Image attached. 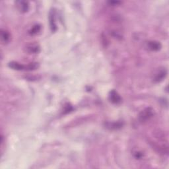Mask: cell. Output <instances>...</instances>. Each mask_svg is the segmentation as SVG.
Masks as SVG:
<instances>
[{"instance_id": "cell-1", "label": "cell", "mask_w": 169, "mask_h": 169, "mask_svg": "<svg viewBox=\"0 0 169 169\" xmlns=\"http://www.w3.org/2000/svg\"><path fill=\"white\" fill-rule=\"evenodd\" d=\"M153 116V110L151 108H147L141 112L139 116V120L141 122H145L149 120Z\"/></svg>"}, {"instance_id": "cell-4", "label": "cell", "mask_w": 169, "mask_h": 169, "mask_svg": "<svg viewBox=\"0 0 169 169\" xmlns=\"http://www.w3.org/2000/svg\"><path fill=\"white\" fill-rule=\"evenodd\" d=\"M25 50L28 53V54H38L40 52V46L39 45L36 44H29L26 46Z\"/></svg>"}, {"instance_id": "cell-7", "label": "cell", "mask_w": 169, "mask_h": 169, "mask_svg": "<svg viewBox=\"0 0 169 169\" xmlns=\"http://www.w3.org/2000/svg\"><path fill=\"white\" fill-rule=\"evenodd\" d=\"M49 21H50V29L52 32H55L57 30V27H56V21H55V15L54 11L50 12L49 15Z\"/></svg>"}, {"instance_id": "cell-11", "label": "cell", "mask_w": 169, "mask_h": 169, "mask_svg": "<svg viewBox=\"0 0 169 169\" xmlns=\"http://www.w3.org/2000/svg\"><path fill=\"white\" fill-rule=\"evenodd\" d=\"M40 29H41V27H40V25H39V24H36V25H34L31 28L30 30L29 31V33L31 36L35 35V34L40 32Z\"/></svg>"}, {"instance_id": "cell-2", "label": "cell", "mask_w": 169, "mask_h": 169, "mask_svg": "<svg viewBox=\"0 0 169 169\" xmlns=\"http://www.w3.org/2000/svg\"><path fill=\"white\" fill-rule=\"evenodd\" d=\"M108 99L110 100V101L113 103V104H119L122 101V98L120 97V96L119 95V94L116 91L114 90H112L109 93Z\"/></svg>"}, {"instance_id": "cell-13", "label": "cell", "mask_w": 169, "mask_h": 169, "mask_svg": "<svg viewBox=\"0 0 169 169\" xmlns=\"http://www.w3.org/2000/svg\"><path fill=\"white\" fill-rule=\"evenodd\" d=\"M108 3L109 4V5H112V6L118 5H120V4H122V2H120V1H108Z\"/></svg>"}, {"instance_id": "cell-3", "label": "cell", "mask_w": 169, "mask_h": 169, "mask_svg": "<svg viewBox=\"0 0 169 169\" xmlns=\"http://www.w3.org/2000/svg\"><path fill=\"white\" fill-rule=\"evenodd\" d=\"M15 4L19 11L21 13H26L29 11V3L24 1H17L15 2Z\"/></svg>"}, {"instance_id": "cell-12", "label": "cell", "mask_w": 169, "mask_h": 169, "mask_svg": "<svg viewBox=\"0 0 169 169\" xmlns=\"http://www.w3.org/2000/svg\"><path fill=\"white\" fill-rule=\"evenodd\" d=\"M39 64L38 63H31L29 65H27L25 66V70H34L39 67Z\"/></svg>"}, {"instance_id": "cell-14", "label": "cell", "mask_w": 169, "mask_h": 169, "mask_svg": "<svg viewBox=\"0 0 169 169\" xmlns=\"http://www.w3.org/2000/svg\"><path fill=\"white\" fill-rule=\"evenodd\" d=\"M143 156V155L142 153H139V152H136L135 153V157L136 159H141Z\"/></svg>"}, {"instance_id": "cell-6", "label": "cell", "mask_w": 169, "mask_h": 169, "mask_svg": "<svg viewBox=\"0 0 169 169\" xmlns=\"http://www.w3.org/2000/svg\"><path fill=\"white\" fill-rule=\"evenodd\" d=\"M148 48L151 51H159L161 48V44L156 41H149L148 42Z\"/></svg>"}, {"instance_id": "cell-9", "label": "cell", "mask_w": 169, "mask_h": 169, "mask_svg": "<svg viewBox=\"0 0 169 169\" xmlns=\"http://www.w3.org/2000/svg\"><path fill=\"white\" fill-rule=\"evenodd\" d=\"M10 34L7 30H1V42L4 44H7L10 40Z\"/></svg>"}, {"instance_id": "cell-5", "label": "cell", "mask_w": 169, "mask_h": 169, "mask_svg": "<svg viewBox=\"0 0 169 169\" xmlns=\"http://www.w3.org/2000/svg\"><path fill=\"white\" fill-rule=\"evenodd\" d=\"M167 70H166L165 69H162V70H159L157 73L155 74L153 80H154V81L156 83L161 82V81L163 80L165 77L167 76Z\"/></svg>"}, {"instance_id": "cell-10", "label": "cell", "mask_w": 169, "mask_h": 169, "mask_svg": "<svg viewBox=\"0 0 169 169\" xmlns=\"http://www.w3.org/2000/svg\"><path fill=\"white\" fill-rule=\"evenodd\" d=\"M122 123L119 122H107L106 124V126L109 129L117 130L122 127Z\"/></svg>"}, {"instance_id": "cell-8", "label": "cell", "mask_w": 169, "mask_h": 169, "mask_svg": "<svg viewBox=\"0 0 169 169\" xmlns=\"http://www.w3.org/2000/svg\"><path fill=\"white\" fill-rule=\"evenodd\" d=\"M9 67L15 70L20 71L25 70V65L21 64L16 62H11L9 63Z\"/></svg>"}]
</instances>
